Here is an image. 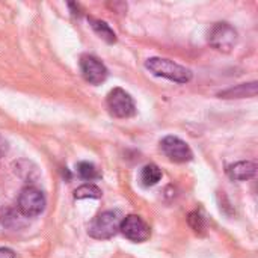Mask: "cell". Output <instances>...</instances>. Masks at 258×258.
<instances>
[{
    "label": "cell",
    "instance_id": "15",
    "mask_svg": "<svg viewBox=\"0 0 258 258\" xmlns=\"http://www.w3.org/2000/svg\"><path fill=\"white\" fill-rule=\"evenodd\" d=\"M24 216L18 212H14V210H6V212H2V216H0V221L5 227L8 228H18L23 225L21 219Z\"/></svg>",
    "mask_w": 258,
    "mask_h": 258
},
{
    "label": "cell",
    "instance_id": "11",
    "mask_svg": "<svg viewBox=\"0 0 258 258\" xmlns=\"http://www.w3.org/2000/svg\"><path fill=\"white\" fill-rule=\"evenodd\" d=\"M139 180H141V184L145 186V187L156 186V184L162 180V169H160L157 165H154V163L145 165V166L141 169Z\"/></svg>",
    "mask_w": 258,
    "mask_h": 258
},
{
    "label": "cell",
    "instance_id": "16",
    "mask_svg": "<svg viewBox=\"0 0 258 258\" xmlns=\"http://www.w3.org/2000/svg\"><path fill=\"white\" fill-rule=\"evenodd\" d=\"M187 222H189V227L197 233V234H204L206 233V219L204 216L200 213V212H192L187 218Z\"/></svg>",
    "mask_w": 258,
    "mask_h": 258
},
{
    "label": "cell",
    "instance_id": "13",
    "mask_svg": "<svg viewBox=\"0 0 258 258\" xmlns=\"http://www.w3.org/2000/svg\"><path fill=\"white\" fill-rule=\"evenodd\" d=\"M77 172H79V175L83 180H88V181L98 180L101 177V174L98 172V169L92 163H89V162H80L77 165Z\"/></svg>",
    "mask_w": 258,
    "mask_h": 258
},
{
    "label": "cell",
    "instance_id": "2",
    "mask_svg": "<svg viewBox=\"0 0 258 258\" xmlns=\"http://www.w3.org/2000/svg\"><path fill=\"white\" fill-rule=\"evenodd\" d=\"M121 215L119 212L115 210H107L100 213L89 225V236L98 240H107L110 237H113L118 231H119V225H121Z\"/></svg>",
    "mask_w": 258,
    "mask_h": 258
},
{
    "label": "cell",
    "instance_id": "8",
    "mask_svg": "<svg viewBox=\"0 0 258 258\" xmlns=\"http://www.w3.org/2000/svg\"><path fill=\"white\" fill-rule=\"evenodd\" d=\"M80 71L83 79L91 85H101L109 74L106 65L92 54H83L80 57Z\"/></svg>",
    "mask_w": 258,
    "mask_h": 258
},
{
    "label": "cell",
    "instance_id": "12",
    "mask_svg": "<svg viewBox=\"0 0 258 258\" xmlns=\"http://www.w3.org/2000/svg\"><path fill=\"white\" fill-rule=\"evenodd\" d=\"M89 23H91V27L94 29V32H95L100 38H103L106 42H109V44L116 42V35H115V32L110 29V26H109L106 21L95 20V18H89Z\"/></svg>",
    "mask_w": 258,
    "mask_h": 258
},
{
    "label": "cell",
    "instance_id": "9",
    "mask_svg": "<svg viewBox=\"0 0 258 258\" xmlns=\"http://www.w3.org/2000/svg\"><path fill=\"white\" fill-rule=\"evenodd\" d=\"M255 174H257V165L254 162H248V160L236 162L227 168V175L234 181L251 180L255 177Z\"/></svg>",
    "mask_w": 258,
    "mask_h": 258
},
{
    "label": "cell",
    "instance_id": "3",
    "mask_svg": "<svg viewBox=\"0 0 258 258\" xmlns=\"http://www.w3.org/2000/svg\"><path fill=\"white\" fill-rule=\"evenodd\" d=\"M17 207H18V212L24 218L38 216L45 209V197H44V194L38 187H35V186H26L20 192V195H18Z\"/></svg>",
    "mask_w": 258,
    "mask_h": 258
},
{
    "label": "cell",
    "instance_id": "18",
    "mask_svg": "<svg viewBox=\"0 0 258 258\" xmlns=\"http://www.w3.org/2000/svg\"><path fill=\"white\" fill-rule=\"evenodd\" d=\"M0 258H15V252L9 248H0Z\"/></svg>",
    "mask_w": 258,
    "mask_h": 258
},
{
    "label": "cell",
    "instance_id": "14",
    "mask_svg": "<svg viewBox=\"0 0 258 258\" xmlns=\"http://www.w3.org/2000/svg\"><path fill=\"white\" fill-rule=\"evenodd\" d=\"M101 190L95 184H83L74 190L76 200H85V198H101Z\"/></svg>",
    "mask_w": 258,
    "mask_h": 258
},
{
    "label": "cell",
    "instance_id": "1",
    "mask_svg": "<svg viewBox=\"0 0 258 258\" xmlns=\"http://www.w3.org/2000/svg\"><path fill=\"white\" fill-rule=\"evenodd\" d=\"M147 70H150L157 77H165L177 83H186L192 79V71L171 59L165 57H150L145 62Z\"/></svg>",
    "mask_w": 258,
    "mask_h": 258
},
{
    "label": "cell",
    "instance_id": "5",
    "mask_svg": "<svg viewBox=\"0 0 258 258\" xmlns=\"http://www.w3.org/2000/svg\"><path fill=\"white\" fill-rule=\"evenodd\" d=\"M109 112L116 118H132L136 113V106L128 92L121 88H113L106 98Z\"/></svg>",
    "mask_w": 258,
    "mask_h": 258
},
{
    "label": "cell",
    "instance_id": "6",
    "mask_svg": "<svg viewBox=\"0 0 258 258\" xmlns=\"http://www.w3.org/2000/svg\"><path fill=\"white\" fill-rule=\"evenodd\" d=\"M119 231L132 242L141 243L150 239L151 228L150 225L138 215H128L121 221Z\"/></svg>",
    "mask_w": 258,
    "mask_h": 258
},
{
    "label": "cell",
    "instance_id": "17",
    "mask_svg": "<svg viewBox=\"0 0 258 258\" xmlns=\"http://www.w3.org/2000/svg\"><path fill=\"white\" fill-rule=\"evenodd\" d=\"M8 151H9V142L5 139V136L0 135V159L5 157L8 154Z\"/></svg>",
    "mask_w": 258,
    "mask_h": 258
},
{
    "label": "cell",
    "instance_id": "7",
    "mask_svg": "<svg viewBox=\"0 0 258 258\" xmlns=\"http://www.w3.org/2000/svg\"><path fill=\"white\" fill-rule=\"evenodd\" d=\"M160 150L162 153L172 162L177 163H184L190 162L194 159V153L190 147L180 138L177 136H166L160 142Z\"/></svg>",
    "mask_w": 258,
    "mask_h": 258
},
{
    "label": "cell",
    "instance_id": "4",
    "mask_svg": "<svg viewBox=\"0 0 258 258\" xmlns=\"http://www.w3.org/2000/svg\"><path fill=\"white\" fill-rule=\"evenodd\" d=\"M239 39L237 30L228 23H215L209 30V44L224 53L231 51Z\"/></svg>",
    "mask_w": 258,
    "mask_h": 258
},
{
    "label": "cell",
    "instance_id": "10",
    "mask_svg": "<svg viewBox=\"0 0 258 258\" xmlns=\"http://www.w3.org/2000/svg\"><path fill=\"white\" fill-rule=\"evenodd\" d=\"M257 94V83H242L239 86L230 88L219 94L221 98H245V97H255Z\"/></svg>",
    "mask_w": 258,
    "mask_h": 258
}]
</instances>
